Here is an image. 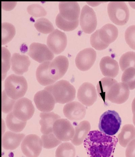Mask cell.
<instances>
[{
	"instance_id": "cell-5",
	"label": "cell",
	"mask_w": 135,
	"mask_h": 157,
	"mask_svg": "<svg viewBox=\"0 0 135 157\" xmlns=\"http://www.w3.org/2000/svg\"><path fill=\"white\" fill-rule=\"evenodd\" d=\"M107 11L109 18L116 25H123L129 21V8L123 2H111L108 5Z\"/></svg>"
},
{
	"instance_id": "cell-21",
	"label": "cell",
	"mask_w": 135,
	"mask_h": 157,
	"mask_svg": "<svg viewBox=\"0 0 135 157\" xmlns=\"http://www.w3.org/2000/svg\"><path fill=\"white\" fill-rule=\"evenodd\" d=\"M40 131L43 135L53 133V127L55 122L61 118L59 115L53 112H42L40 114Z\"/></svg>"
},
{
	"instance_id": "cell-19",
	"label": "cell",
	"mask_w": 135,
	"mask_h": 157,
	"mask_svg": "<svg viewBox=\"0 0 135 157\" xmlns=\"http://www.w3.org/2000/svg\"><path fill=\"white\" fill-rule=\"evenodd\" d=\"M12 70L16 74L22 75L27 72L31 62L28 56L14 53L11 59Z\"/></svg>"
},
{
	"instance_id": "cell-28",
	"label": "cell",
	"mask_w": 135,
	"mask_h": 157,
	"mask_svg": "<svg viewBox=\"0 0 135 157\" xmlns=\"http://www.w3.org/2000/svg\"><path fill=\"white\" fill-rule=\"evenodd\" d=\"M117 82V81L113 78L106 77L102 78L97 85L98 95L104 101H106L107 94L109 89Z\"/></svg>"
},
{
	"instance_id": "cell-40",
	"label": "cell",
	"mask_w": 135,
	"mask_h": 157,
	"mask_svg": "<svg viewBox=\"0 0 135 157\" xmlns=\"http://www.w3.org/2000/svg\"><path fill=\"white\" fill-rule=\"evenodd\" d=\"M125 39L129 47L135 50V25H131L126 29L125 33Z\"/></svg>"
},
{
	"instance_id": "cell-6",
	"label": "cell",
	"mask_w": 135,
	"mask_h": 157,
	"mask_svg": "<svg viewBox=\"0 0 135 157\" xmlns=\"http://www.w3.org/2000/svg\"><path fill=\"white\" fill-rule=\"evenodd\" d=\"M41 139L37 135L30 134L24 138L21 144V149L27 157H38L42 150Z\"/></svg>"
},
{
	"instance_id": "cell-27",
	"label": "cell",
	"mask_w": 135,
	"mask_h": 157,
	"mask_svg": "<svg viewBox=\"0 0 135 157\" xmlns=\"http://www.w3.org/2000/svg\"><path fill=\"white\" fill-rule=\"evenodd\" d=\"M7 127L12 132L18 133L23 130L26 125L27 121H21L16 117L13 112L8 113L6 116Z\"/></svg>"
},
{
	"instance_id": "cell-18",
	"label": "cell",
	"mask_w": 135,
	"mask_h": 157,
	"mask_svg": "<svg viewBox=\"0 0 135 157\" xmlns=\"http://www.w3.org/2000/svg\"><path fill=\"white\" fill-rule=\"evenodd\" d=\"M64 116L71 121L82 120L86 114L85 107L78 101H72L66 104L63 109Z\"/></svg>"
},
{
	"instance_id": "cell-20",
	"label": "cell",
	"mask_w": 135,
	"mask_h": 157,
	"mask_svg": "<svg viewBox=\"0 0 135 157\" xmlns=\"http://www.w3.org/2000/svg\"><path fill=\"white\" fill-rule=\"evenodd\" d=\"M99 67L103 75L107 78H115L119 70L118 62L109 56L102 58L100 62Z\"/></svg>"
},
{
	"instance_id": "cell-32",
	"label": "cell",
	"mask_w": 135,
	"mask_h": 157,
	"mask_svg": "<svg viewBox=\"0 0 135 157\" xmlns=\"http://www.w3.org/2000/svg\"><path fill=\"white\" fill-rule=\"evenodd\" d=\"M56 24L59 28L66 32L74 30L78 26L79 20L74 21H67L60 16L59 13L56 19Z\"/></svg>"
},
{
	"instance_id": "cell-42",
	"label": "cell",
	"mask_w": 135,
	"mask_h": 157,
	"mask_svg": "<svg viewBox=\"0 0 135 157\" xmlns=\"http://www.w3.org/2000/svg\"><path fill=\"white\" fill-rule=\"evenodd\" d=\"M132 113H133L135 112V98L132 101Z\"/></svg>"
},
{
	"instance_id": "cell-25",
	"label": "cell",
	"mask_w": 135,
	"mask_h": 157,
	"mask_svg": "<svg viewBox=\"0 0 135 157\" xmlns=\"http://www.w3.org/2000/svg\"><path fill=\"white\" fill-rule=\"evenodd\" d=\"M118 29L113 24H106L99 29L100 39L104 43L108 45L115 41L118 37Z\"/></svg>"
},
{
	"instance_id": "cell-9",
	"label": "cell",
	"mask_w": 135,
	"mask_h": 157,
	"mask_svg": "<svg viewBox=\"0 0 135 157\" xmlns=\"http://www.w3.org/2000/svg\"><path fill=\"white\" fill-rule=\"evenodd\" d=\"M80 24L85 33L90 34L95 31L97 25V19L95 12L87 5L83 7L81 12Z\"/></svg>"
},
{
	"instance_id": "cell-34",
	"label": "cell",
	"mask_w": 135,
	"mask_h": 157,
	"mask_svg": "<svg viewBox=\"0 0 135 157\" xmlns=\"http://www.w3.org/2000/svg\"><path fill=\"white\" fill-rule=\"evenodd\" d=\"M121 81L129 88V90L135 89V68L126 69L123 73Z\"/></svg>"
},
{
	"instance_id": "cell-12",
	"label": "cell",
	"mask_w": 135,
	"mask_h": 157,
	"mask_svg": "<svg viewBox=\"0 0 135 157\" xmlns=\"http://www.w3.org/2000/svg\"><path fill=\"white\" fill-rule=\"evenodd\" d=\"M28 55L39 63L50 61L54 57L53 53L46 45L37 43H33L30 44Z\"/></svg>"
},
{
	"instance_id": "cell-24",
	"label": "cell",
	"mask_w": 135,
	"mask_h": 157,
	"mask_svg": "<svg viewBox=\"0 0 135 157\" xmlns=\"http://www.w3.org/2000/svg\"><path fill=\"white\" fill-rule=\"evenodd\" d=\"M51 62L50 61L43 62L36 69V79L38 82L43 86H49L53 85L56 82L49 75V68Z\"/></svg>"
},
{
	"instance_id": "cell-10",
	"label": "cell",
	"mask_w": 135,
	"mask_h": 157,
	"mask_svg": "<svg viewBox=\"0 0 135 157\" xmlns=\"http://www.w3.org/2000/svg\"><path fill=\"white\" fill-rule=\"evenodd\" d=\"M47 46L53 53L58 55L64 51L67 45L66 34L56 29L50 34L47 38Z\"/></svg>"
},
{
	"instance_id": "cell-23",
	"label": "cell",
	"mask_w": 135,
	"mask_h": 157,
	"mask_svg": "<svg viewBox=\"0 0 135 157\" xmlns=\"http://www.w3.org/2000/svg\"><path fill=\"white\" fill-rule=\"evenodd\" d=\"M91 129V125L89 121L81 122L75 128V134L71 143L74 145L79 146L84 143Z\"/></svg>"
},
{
	"instance_id": "cell-7",
	"label": "cell",
	"mask_w": 135,
	"mask_h": 157,
	"mask_svg": "<svg viewBox=\"0 0 135 157\" xmlns=\"http://www.w3.org/2000/svg\"><path fill=\"white\" fill-rule=\"evenodd\" d=\"M13 115L19 120L27 121L33 117L35 108L32 101L26 98H22L16 101L13 108Z\"/></svg>"
},
{
	"instance_id": "cell-11",
	"label": "cell",
	"mask_w": 135,
	"mask_h": 157,
	"mask_svg": "<svg viewBox=\"0 0 135 157\" xmlns=\"http://www.w3.org/2000/svg\"><path fill=\"white\" fill-rule=\"evenodd\" d=\"M129 95V89L128 86L123 82H117L109 89L106 100L120 105L127 101Z\"/></svg>"
},
{
	"instance_id": "cell-38",
	"label": "cell",
	"mask_w": 135,
	"mask_h": 157,
	"mask_svg": "<svg viewBox=\"0 0 135 157\" xmlns=\"http://www.w3.org/2000/svg\"><path fill=\"white\" fill-rule=\"evenodd\" d=\"M90 42L93 48L98 51H102L106 49L109 46L104 43L100 39L99 36V29L97 30L91 35Z\"/></svg>"
},
{
	"instance_id": "cell-22",
	"label": "cell",
	"mask_w": 135,
	"mask_h": 157,
	"mask_svg": "<svg viewBox=\"0 0 135 157\" xmlns=\"http://www.w3.org/2000/svg\"><path fill=\"white\" fill-rule=\"evenodd\" d=\"M24 134L7 131L2 137V145L6 150H14L19 146L25 138Z\"/></svg>"
},
{
	"instance_id": "cell-30",
	"label": "cell",
	"mask_w": 135,
	"mask_h": 157,
	"mask_svg": "<svg viewBox=\"0 0 135 157\" xmlns=\"http://www.w3.org/2000/svg\"><path fill=\"white\" fill-rule=\"evenodd\" d=\"M16 33L15 28L10 23L2 24V45H5L13 38Z\"/></svg>"
},
{
	"instance_id": "cell-33",
	"label": "cell",
	"mask_w": 135,
	"mask_h": 157,
	"mask_svg": "<svg viewBox=\"0 0 135 157\" xmlns=\"http://www.w3.org/2000/svg\"><path fill=\"white\" fill-rule=\"evenodd\" d=\"M34 26L39 32L45 34L52 33L54 29L52 23L46 18H40L36 20Z\"/></svg>"
},
{
	"instance_id": "cell-31",
	"label": "cell",
	"mask_w": 135,
	"mask_h": 157,
	"mask_svg": "<svg viewBox=\"0 0 135 157\" xmlns=\"http://www.w3.org/2000/svg\"><path fill=\"white\" fill-rule=\"evenodd\" d=\"M119 64L122 71L130 67L135 68V52L129 51L123 54L120 58Z\"/></svg>"
},
{
	"instance_id": "cell-35",
	"label": "cell",
	"mask_w": 135,
	"mask_h": 157,
	"mask_svg": "<svg viewBox=\"0 0 135 157\" xmlns=\"http://www.w3.org/2000/svg\"><path fill=\"white\" fill-rule=\"evenodd\" d=\"M43 147L46 149H51L56 147L62 143L53 133L43 135L41 136Z\"/></svg>"
},
{
	"instance_id": "cell-14",
	"label": "cell",
	"mask_w": 135,
	"mask_h": 157,
	"mask_svg": "<svg viewBox=\"0 0 135 157\" xmlns=\"http://www.w3.org/2000/svg\"><path fill=\"white\" fill-rule=\"evenodd\" d=\"M34 101L37 109L43 112H51L56 103L52 94L45 90L37 92L34 97Z\"/></svg>"
},
{
	"instance_id": "cell-36",
	"label": "cell",
	"mask_w": 135,
	"mask_h": 157,
	"mask_svg": "<svg viewBox=\"0 0 135 157\" xmlns=\"http://www.w3.org/2000/svg\"><path fill=\"white\" fill-rule=\"evenodd\" d=\"M11 54L9 50L5 47H2V80L6 78L7 73L10 66Z\"/></svg>"
},
{
	"instance_id": "cell-1",
	"label": "cell",
	"mask_w": 135,
	"mask_h": 157,
	"mask_svg": "<svg viewBox=\"0 0 135 157\" xmlns=\"http://www.w3.org/2000/svg\"><path fill=\"white\" fill-rule=\"evenodd\" d=\"M118 139L98 131H90L84 142L88 157H114Z\"/></svg>"
},
{
	"instance_id": "cell-8",
	"label": "cell",
	"mask_w": 135,
	"mask_h": 157,
	"mask_svg": "<svg viewBox=\"0 0 135 157\" xmlns=\"http://www.w3.org/2000/svg\"><path fill=\"white\" fill-rule=\"evenodd\" d=\"M53 133L61 141L72 140L75 134V129L68 120L60 119L55 122L53 127Z\"/></svg>"
},
{
	"instance_id": "cell-2",
	"label": "cell",
	"mask_w": 135,
	"mask_h": 157,
	"mask_svg": "<svg viewBox=\"0 0 135 157\" xmlns=\"http://www.w3.org/2000/svg\"><path fill=\"white\" fill-rule=\"evenodd\" d=\"M44 90L52 94L56 103L64 104L71 102L76 96L75 88L68 81L64 80L47 86Z\"/></svg>"
},
{
	"instance_id": "cell-37",
	"label": "cell",
	"mask_w": 135,
	"mask_h": 157,
	"mask_svg": "<svg viewBox=\"0 0 135 157\" xmlns=\"http://www.w3.org/2000/svg\"><path fill=\"white\" fill-rule=\"evenodd\" d=\"M16 100L10 98L4 90L2 93V111L5 113H9L13 110Z\"/></svg>"
},
{
	"instance_id": "cell-4",
	"label": "cell",
	"mask_w": 135,
	"mask_h": 157,
	"mask_svg": "<svg viewBox=\"0 0 135 157\" xmlns=\"http://www.w3.org/2000/svg\"><path fill=\"white\" fill-rule=\"evenodd\" d=\"M122 120L117 112L108 110L102 114L99 119L98 127L101 132L105 134L113 136L119 130Z\"/></svg>"
},
{
	"instance_id": "cell-43",
	"label": "cell",
	"mask_w": 135,
	"mask_h": 157,
	"mask_svg": "<svg viewBox=\"0 0 135 157\" xmlns=\"http://www.w3.org/2000/svg\"><path fill=\"white\" fill-rule=\"evenodd\" d=\"M133 122L135 126V112L133 113Z\"/></svg>"
},
{
	"instance_id": "cell-29",
	"label": "cell",
	"mask_w": 135,
	"mask_h": 157,
	"mask_svg": "<svg viewBox=\"0 0 135 157\" xmlns=\"http://www.w3.org/2000/svg\"><path fill=\"white\" fill-rule=\"evenodd\" d=\"M76 150L73 145L64 143L58 147L56 151V157H75Z\"/></svg>"
},
{
	"instance_id": "cell-3",
	"label": "cell",
	"mask_w": 135,
	"mask_h": 157,
	"mask_svg": "<svg viewBox=\"0 0 135 157\" xmlns=\"http://www.w3.org/2000/svg\"><path fill=\"white\" fill-rule=\"evenodd\" d=\"M28 89V82L22 76L11 74L5 80V91L8 96L13 100L23 98Z\"/></svg>"
},
{
	"instance_id": "cell-17",
	"label": "cell",
	"mask_w": 135,
	"mask_h": 157,
	"mask_svg": "<svg viewBox=\"0 0 135 157\" xmlns=\"http://www.w3.org/2000/svg\"><path fill=\"white\" fill-rule=\"evenodd\" d=\"M59 8V14L65 20L70 21L79 20L80 7L77 2H60Z\"/></svg>"
},
{
	"instance_id": "cell-15",
	"label": "cell",
	"mask_w": 135,
	"mask_h": 157,
	"mask_svg": "<svg viewBox=\"0 0 135 157\" xmlns=\"http://www.w3.org/2000/svg\"><path fill=\"white\" fill-rule=\"evenodd\" d=\"M96 57V52L92 48L82 50L77 54L75 59L77 67L81 71H87L94 65Z\"/></svg>"
},
{
	"instance_id": "cell-16",
	"label": "cell",
	"mask_w": 135,
	"mask_h": 157,
	"mask_svg": "<svg viewBox=\"0 0 135 157\" xmlns=\"http://www.w3.org/2000/svg\"><path fill=\"white\" fill-rule=\"evenodd\" d=\"M69 65L68 59L65 56L56 57L50 63L49 68L50 76L55 81L60 79L67 72Z\"/></svg>"
},
{
	"instance_id": "cell-41",
	"label": "cell",
	"mask_w": 135,
	"mask_h": 157,
	"mask_svg": "<svg viewBox=\"0 0 135 157\" xmlns=\"http://www.w3.org/2000/svg\"><path fill=\"white\" fill-rule=\"evenodd\" d=\"M125 155L126 157H135V139L127 146Z\"/></svg>"
},
{
	"instance_id": "cell-26",
	"label": "cell",
	"mask_w": 135,
	"mask_h": 157,
	"mask_svg": "<svg viewBox=\"0 0 135 157\" xmlns=\"http://www.w3.org/2000/svg\"><path fill=\"white\" fill-rule=\"evenodd\" d=\"M119 143L123 147H126L132 140L135 139V128L131 124L124 125L121 132L118 135Z\"/></svg>"
},
{
	"instance_id": "cell-39",
	"label": "cell",
	"mask_w": 135,
	"mask_h": 157,
	"mask_svg": "<svg viewBox=\"0 0 135 157\" xmlns=\"http://www.w3.org/2000/svg\"><path fill=\"white\" fill-rule=\"evenodd\" d=\"M28 13L35 17H45L47 12L44 8L38 4H32L27 8Z\"/></svg>"
},
{
	"instance_id": "cell-13",
	"label": "cell",
	"mask_w": 135,
	"mask_h": 157,
	"mask_svg": "<svg viewBox=\"0 0 135 157\" xmlns=\"http://www.w3.org/2000/svg\"><path fill=\"white\" fill-rule=\"evenodd\" d=\"M98 94L94 85L88 82H84L78 90L77 98L80 102L86 106L94 105L96 101Z\"/></svg>"
}]
</instances>
